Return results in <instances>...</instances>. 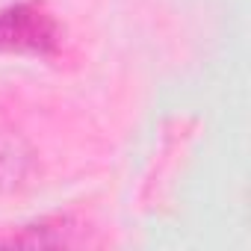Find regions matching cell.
I'll return each instance as SVG.
<instances>
[{
    "label": "cell",
    "instance_id": "1",
    "mask_svg": "<svg viewBox=\"0 0 251 251\" xmlns=\"http://www.w3.org/2000/svg\"><path fill=\"white\" fill-rule=\"evenodd\" d=\"M0 48L48 56L59 48V24L39 3H15L0 12Z\"/></svg>",
    "mask_w": 251,
    "mask_h": 251
},
{
    "label": "cell",
    "instance_id": "2",
    "mask_svg": "<svg viewBox=\"0 0 251 251\" xmlns=\"http://www.w3.org/2000/svg\"><path fill=\"white\" fill-rule=\"evenodd\" d=\"M39 157L18 124L0 109V195L18 192L36 175Z\"/></svg>",
    "mask_w": 251,
    "mask_h": 251
},
{
    "label": "cell",
    "instance_id": "3",
    "mask_svg": "<svg viewBox=\"0 0 251 251\" xmlns=\"http://www.w3.org/2000/svg\"><path fill=\"white\" fill-rule=\"evenodd\" d=\"M86 227L71 222L68 216H48V219H36L30 225H18L9 236H0V245H30V248H42V245H86Z\"/></svg>",
    "mask_w": 251,
    "mask_h": 251
}]
</instances>
